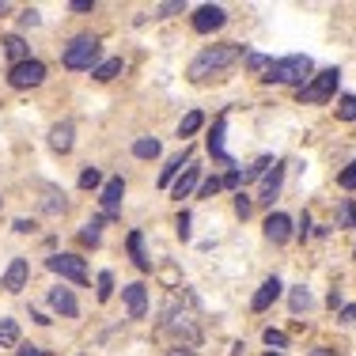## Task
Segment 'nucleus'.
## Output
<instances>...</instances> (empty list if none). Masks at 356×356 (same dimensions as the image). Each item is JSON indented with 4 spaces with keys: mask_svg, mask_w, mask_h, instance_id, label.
I'll return each mask as SVG.
<instances>
[{
    "mask_svg": "<svg viewBox=\"0 0 356 356\" xmlns=\"http://www.w3.org/2000/svg\"><path fill=\"white\" fill-rule=\"evenodd\" d=\"M243 54H247V49H243L239 42H220V46H209V49H201V54L190 61V69H186V76H190V83H209V80H220L224 72H232L235 65L243 61Z\"/></svg>",
    "mask_w": 356,
    "mask_h": 356,
    "instance_id": "nucleus-1",
    "label": "nucleus"
},
{
    "mask_svg": "<svg viewBox=\"0 0 356 356\" xmlns=\"http://www.w3.org/2000/svg\"><path fill=\"white\" fill-rule=\"evenodd\" d=\"M159 330H163V334H171L175 345H182V349H197V345H201V326H197V318H193L190 311L178 307L175 296L163 303V311H159Z\"/></svg>",
    "mask_w": 356,
    "mask_h": 356,
    "instance_id": "nucleus-2",
    "label": "nucleus"
},
{
    "mask_svg": "<svg viewBox=\"0 0 356 356\" xmlns=\"http://www.w3.org/2000/svg\"><path fill=\"white\" fill-rule=\"evenodd\" d=\"M99 49H103V42L95 35H76L69 46L61 49V65L69 72H88L99 65Z\"/></svg>",
    "mask_w": 356,
    "mask_h": 356,
    "instance_id": "nucleus-3",
    "label": "nucleus"
},
{
    "mask_svg": "<svg viewBox=\"0 0 356 356\" xmlns=\"http://www.w3.org/2000/svg\"><path fill=\"white\" fill-rule=\"evenodd\" d=\"M311 76H315V61H311L307 54H292V57L273 61V69H269L266 80L269 83H296V88H303Z\"/></svg>",
    "mask_w": 356,
    "mask_h": 356,
    "instance_id": "nucleus-4",
    "label": "nucleus"
},
{
    "mask_svg": "<svg viewBox=\"0 0 356 356\" xmlns=\"http://www.w3.org/2000/svg\"><path fill=\"white\" fill-rule=\"evenodd\" d=\"M337 80H341V72H337V69H322V72H315L300 88V99H303V103H330L334 91H337Z\"/></svg>",
    "mask_w": 356,
    "mask_h": 356,
    "instance_id": "nucleus-5",
    "label": "nucleus"
},
{
    "mask_svg": "<svg viewBox=\"0 0 356 356\" xmlns=\"http://www.w3.org/2000/svg\"><path fill=\"white\" fill-rule=\"evenodd\" d=\"M49 273H57L61 281H72V284H88V266H83L80 254H49L46 258Z\"/></svg>",
    "mask_w": 356,
    "mask_h": 356,
    "instance_id": "nucleus-6",
    "label": "nucleus"
},
{
    "mask_svg": "<svg viewBox=\"0 0 356 356\" xmlns=\"http://www.w3.org/2000/svg\"><path fill=\"white\" fill-rule=\"evenodd\" d=\"M42 80H46V65H42L38 57H27V61H19V65H12V69H8V83H12L15 91L38 88Z\"/></svg>",
    "mask_w": 356,
    "mask_h": 356,
    "instance_id": "nucleus-7",
    "label": "nucleus"
},
{
    "mask_svg": "<svg viewBox=\"0 0 356 356\" xmlns=\"http://www.w3.org/2000/svg\"><path fill=\"white\" fill-rule=\"evenodd\" d=\"M224 23H227V12L220 4H201L197 12H193V31H197V35H213Z\"/></svg>",
    "mask_w": 356,
    "mask_h": 356,
    "instance_id": "nucleus-8",
    "label": "nucleus"
},
{
    "mask_svg": "<svg viewBox=\"0 0 356 356\" xmlns=\"http://www.w3.org/2000/svg\"><path fill=\"white\" fill-rule=\"evenodd\" d=\"M122 197H125V178H110V182L103 186V220H118V213H122Z\"/></svg>",
    "mask_w": 356,
    "mask_h": 356,
    "instance_id": "nucleus-9",
    "label": "nucleus"
},
{
    "mask_svg": "<svg viewBox=\"0 0 356 356\" xmlns=\"http://www.w3.org/2000/svg\"><path fill=\"white\" fill-rule=\"evenodd\" d=\"M122 300H125L129 318H144V315H148V288H144L140 281L137 284H125L122 288Z\"/></svg>",
    "mask_w": 356,
    "mask_h": 356,
    "instance_id": "nucleus-10",
    "label": "nucleus"
},
{
    "mask_svg": "<svg viewBox=\"0 0 356 356\" xmlns=\"http://www.w3.org/2000/svg\"><path fill=\"white\" fill-rule=\"evenodd\" d=\"M72 144H76V125L65 118V122H57L54 129H49V148H54L57 156H69Z\"/></svg>",
    "mask_w": 356,
    "mask_h": 356,
    "instance_id": "nucleus-11",
    "label": "nucleus"
},
{
    "mask_svg": "<svg viewBox=\"0 0 356 356\" xmlns=\"http://www.w3.org/2000/svg\"><path fill=\"white\" fill-rule=\"evenodd\" d=\"M281 178H284V163H281V159H273V167L266 171V178H261V193H258L261 205H273L277 190H281Z\"/></svg>",
    "mask_w": 356,
    "mask_h": 356,
    "instance_id": "nucleus-12",
    "label": "nucleus"
},
{
    "mask_svg": "<svg viewBox=\"0 0 356 356\" xmlns=\"http://www.w3.org/2000/svg\"><path fill=\"white\" fill-rule=\"evenodd\" d=\"M49 307H54L61 318H76V315H80V303H76V296L69 292V288H49Z\"/></svg>",
    "mask_w": 356,
    "mask_h": 356,
    "instance_id": "nucleus-13",
    "label": "nucleus"
},
{
    "mask_svg": "<svg viewBox=\"0 0 356 356\" xmlns=\"http://www.w3.org/2000/svg\"><path fill=\"white\" fill-rule=\"evenodd\" d=\"M27 277H31L27 258H12V266L4 269V288L8 292H23V288H27Z\"/></svg>",
    "mask_w": 356,
    "mask_h": 356,
    "instance_id": "nucleus-14",
    "label": "nucleus"
},
{
    "mask_svg": "<svg viewBox=\"0 0 356 356\" xmlns=\"http://www.w3.org/2000/svg\"><path fill=\"white\" fill-rule=\"evenodd\" d=\"M284 292V284H281V277H266V281H261V288L258 292H254V300H250V307L254 311H266L269 303L277 300V296Z\"/></svg>",
    "mask_w": 356,
    "mask_h": 356,
    "instance_id": "nucleus-15",
    "label": "nucleus"
},
{
    "mask_svg": "<svg viewBox=\"0 0 356 356\" xmlns=\"http://www.w3.org/2000/svg\"><path fill=\"white\" fill-rule=\"evenodd\" d=\"M197 186H201V167H193V163H190V167H186V171L171 182V193H175L178 201H182V197H190V193L197 190Z\"/></svg>",
    "mask_w": 356,
    "mask_h": 356,
    "instance_id": "nucleus-16",
    "label": "nucleus"
},
{
    "mask_svg": "<svg viewBox=\"0 0 356 356\" xmlns=\"http://www.w3.org/2000/svg\"><path fill=\"white\" fill-rule=\"evenodd\" d=\"M266 239L277 243V247L288 243V239H292V220H288L284 213H273V216L266 220Z\"/></svg>",
    "mask_w": 356,
    "mask_h": 356,
    "instance_id": "nucleus-17",
    "label": "nucleus"
},
{
    "mask_svg": "<svg viewBox=\"0 0 356 356\" xmlns=\"http://www.w3.org/2000/svg\"><path fill=\"white\" fill-rule=\"evenodd\" d=\"M42 213H49V216H61L65 209H69V201H65V193L57 190V186H42Z\"/></svg>",
    "mask_w": 356,
    "mask_h": 356,
    "instance_id": "nucleus-18",
    "label": "nucleus"
},
{
    "mask_svg": "<svg viewBox=\"0 0 356 356\" xmlns=\"http://www.w3.org/2000/svg\"><path fill=\"white\" fill-rule=\"evenodd\" d=\"M186 167H190V148H182L178 156H171V159H167V167L159 171V186H171L175 178L186 171Z\"/></svg>",
    "mask_w": 356,
    "mask_h": 356,
    "instance_id": "nucleus-19",
    "label": "nucleus"
},
{
    "mask_svg": "<svg viewBox=\"0 0 356 356\" xmlns=\"http://www.w3.org/2000/svg\"><path fill=\"white\" fill-rule=\"evenodd\" d=\"M209 152H213L220 163H232V156H227V148H224V118H216V122H213V133H209Z\"/></svg>",
    "mask_w": 356,
    "mask_h": 356,
    "instance_id": "nucleus-20",
    "label": "nucleus"
},
{
    "mask_svg": "<svg viewBox=\"0 0 356 356\" xmlns=\"http://www.w3.org/2000/svg\"><path fill=\"white\" fill-rule=\"evenodd\" d=\"M243 61H247V72L250 76H261V80L269 76V69H273V57L258 54V49H247V54H243Z\"/></svg>",
    "mask_w": 356,
    "mask_h": 356,
    "instance_id": "nucleus-21",
    "label": "nucleus"
},
{
    "mask_svg": "<svg viewBox=\"0 0 356 356\" xmlns=\"http://www.w3.org/2000/svg\"><path fill=\"white\" fill-rule=\"evenodd\" d=\"M4 54H8V61H12V65H19V61H27V57H31V49H27V42H23V35H8L4 38Z\"/></svg>",
    "mask_w": 356,
    "mask_h": 356,
    "instance_id": "nucleus-22",
    "label": "nucleus"
},
{
    "mask_svg": "<svg viewBox=\"0 0 356 356\" xmlns=\"http://www.w3.org/2000/svg\"><path fill=\"white\" fill-rule=\"evenodd\" d=\"M129 258H133V266H137V269H144V273L152 269L148 254H144V235H140V232H133V235H129Z\"/></svg>",
    "mask_w": 356,
    "mask_h": 356,
    "instance_id": "nucleus-23",
    "label": "nucleus"
},
{
    "mask_svg": "<svg viewBox=\"0 0 356 356\" xmlns=\"http://www.w3.org/2000/svg\"><path fill=\"white\" fill-rule=\"evenodd\" d=\"M201 125H205V114H201V110H190V114L182 118V122H178V137H193V133L201 129Z\"/></svg>",
    "mask_w": 356,
    "mask_h": 356,
    "instance_id": "nucleus-24",
    "label": "nucleus"
},
{
    "mask_svg": "<svg viewBox=\"0 0 356 356\" xmlns=\"http://www.w3.org/2000/svg\"><path fill=\"white\" fill-rule=\"evenodd\" d=\"M288 303H292V311H296V315H303V311H311V307H315V296H311L307 292V288H292V296H288Z\"/></svg>",
    "mask_w": 356,
    "mask_h": 356,
    "instance_id": "nucleus-25",
    "label": "nucleus"
},
{
    "mask_svg": "<svg viewBox=\"0 0 356 356\" xmlns=\"http://www.w3.org/2000/svg\"><path fill=\"white\" fill-rule=\"evenodd\" d=\"M118 72H122V57H110V61H103V65H95V69H91V76H95L99 83H110Z\"/></svg>",
    "mask_w": 356,
    "mask_h": 356,
    "instance_id": "nucleus-26",
    "label": "nucleus"
},
{
    "mask_svg": "<svg viewBox=\"0 0 356 356\" xmlns=\"http://www.w3.org/2000/svg\"><path fill=\"white\" fill-rule=\"evenodd\" d=\"M133 156L137 159H156L159 156V140L156 137H137L133 140Z\"/></svg>",
    "mask_w": 356,
    "mask_h": 356,
    "instance_id": "nucleus-27",
    "label": "nucleus"
},
{
    "mask_svg": "<svg viewBox=\"0 0 356 356\" xmlns=\"http://www.w3.org/2000/svg\"><path fill=\"white\" fill-rule=\"evenodd\" d=\"M0 345H19V326H15V318H0Z\"/></svg>",
    "mask_w": 356,
    "mask_h": 356,
    "instance_id": "nucleus-28",
    "label": "nucleus"
},
{
    "mask_svg": "<svg viewBox=\"0 0 356 356\" xmlns=\"http://www.w3.org/2000/svg\"><path fill=\"white\" fill-rule=\"evenodd\" d=\"M334 114L341 118V122H356V95H341V99H337Z\"/></svg>",
    "mask_w": 356,
    "mask_h": 356,
    "instance_id": "nucleus-29",
    "label": "nucleus"
},
{
    "mask_svg": "<svg viewBox=\"0 0 356 356\" xmlns=\"http://www.w3.org/2000/svg\"><path fill=\"white\" fill-rule=\"evenodd\" d=\"M103 224H106L103 216H99V220H91V224L80 232V239H83V243H91V247H99V239H103Z\"/></svg>",
    "mask_w": 356,
    "mask_h": 356,
    "instance_id": "nucleus-30",
    "label": "nucleus"
},
{
    "mask_svg": "<svg viewBox=\"0 0 356 356\" xmlns=\"http://www.w3.org/2000/svg\"><path fill=\"white\" fill-rule=\"evenodd\" d=\"M261 337H266V345H269V349H273V353H281L284 345H288V334H284V330H273V326H269V330H266V334H261Z\"/></svg>",
    "mask_w": 356,
    "mask_h": 356,
    "instance_id": "nucleus-31",
    "label": "nucleus"
},
{
    "mask_svg": "<svg viewBox=\"0 0 356 356\" xmlns=\"http://www.w3.org/2000/svg\"><path fill=\"white\" fill-rule=\"evenodd\" d=\"M110 296H114V273L103 269V273H99V303H106Z\"/></svg>",
    "mask_w": 356,
    "mask_h": 356,
    "instance_id": "nucleus-32",
    "label": "nucleus"
},
{
    "mask_svg": "<svg viewBox=\"0 0 356 356\" xmlns=\"http://www.w3.org/2000/svg\"><path fill=\"white\" fill-rule=\"evenodd\" d=\"M224 190V182L213 175V178H201V186H197V197H213V193H220Z\"/></svg>",
    "mask_w": 356,
    "mask_h": 356,
    "instance_id": "nucleus-33",
    "label": "nucleus"
},
{
    "mask_svg": "<svg viewBox=\"0 0 356 356\" xmlns=\"http://www.w3.org/2000/svg\"><path fill=\"white\" fill-rule=\"evenodd\" d=\"M337 186H341V190H356V159L345 167L341 175H337Z\"/></svg>",
    "mask_w": 356,
    "mask_h": 356,
    "instance_id": "nucleus-34",
    "label": "nucleus"
},
{
    "mask_svg": "<svg viewBox=\"0 0 356 356\" xmlns=\"http://www.w3.org/2000/svg\"><path fill=\"white\" fill-rule=\"evenodd\" d=\"M38 23H42V12H38V8H23L19 27H38Z\"/></svg>",
    "mask_w": 356,
    "mask_h": 356,
    "instance_id": "nucleus-35",
    "label": "nucleus"
},
{
    "mask_svg": "<svg viewBox=\"0 0 356 356\" xmlns=\"http://www.w3.org/2000/svg\"><path fill=\"white\" fill-rule=\"evenodd\" d=\"M99 182H103V175H99V171H95V167H88V171H83V175H80V186H83V190H95V186H99Z\"/></svg>",
    "mask_w": 356,
    "mask_h": 356,
    "instance_id": "nucleus-36",
    "label": "nucleus"
},
{
    "mask_svg": "<svg viewBox=\"0 0 356 356\" xmlns=\"http://www.w3.org/2000/svg\"><path fill=\"white\" fill-rule=\"evenodd\" d=\"M178 12H186V4H182V0H171V4H159V8H156V15H159V19H167V15H178Z\"/></svg>",
    "mask_w": 356,
    "mask_h": 356,
    "instance_id": "nucleus-37",
    "label": "nucleus"
},
{
    "mask_svg": "<svg viewBox=\"0 0 356 356\" xmlns=\"http://www.w3.org/2000/svg\"><path fill=\"white\" fill-rule=\"evenodd\" d=\"M175 232H178V239H190V213H178V220H175Z\"/></svg>",
    "mask_w": 356,
    "mask_h": 356,
    "instance_id": "nucleus-38",
    "label": "nucleus"
},
{
    "mask_svg": "<svg viewBox=\"0 0 356 356\" xmlns=\"http://www.w3.org/2000/svg\"><path fill=\"white\" fill-rule=\"evenodd\" d=\"M250 209H254V201L247 197V193H239V197H235V213L247 220V216H250Z\"/></svg>",
    "mask_w": 356,
    "mask_h": 356,
    "instance_id": "nucleus-39",
    "label": "nucleus"
},
{
    "mask_svg": "<svg viewBox=\"0 0 356 356\" xmlns=\"http://www.w3.org/2000/svg\"><path fill=\"white\" fill-rule=\"evenodd\" d=\"M15 356H49V353H46V349H38V345H23V349L15 353Z\"/></svg>",
    "mask_w": 356,
    "mask_h": 356,
    "instance_id": "nucleus-40",
    "label": "nucleus"
},
{
    "mask_svg": "<svg viewBox=\"0 0 356 356\" xmlns=\"http://www.w3.org/2000/svg\"><path fill=\"white\" fill-rule=\"evenodd\" d=\"M15 232H19V235H31V232H35V220H15Z\"/></svg>",
    "mask_w": 356,
    "mask_h": 356,
    "instance_id": "nucleus-41",
    "label": "nucleus"
},
{
    "mask_svg": "<svg viewBox=\"0 0 356 356\" xmlns=\"http://www.w3.org/2000/svg\"><path fill=\"white\" fill-rule=\"evenodd\" d=\"M220 182H224V186H239V182H243V171H227Z\"/></svg>",
    "mask_w": 356,
    "mask_h": 356,
    "instance_id": "nucleus-42",
    "label": "nucleus"
},
{
    "mask_svg": "<svg viewBox=\"0 0 356 356\" xmlns=\"http://www.w3.org/2000/svg\"><path fill=\"white\" fill-rule=\"evenodd\" d=\"M72 12H91V8H95V0H72Z\"/></svg>",
    "mask_w": 356,
    "mask_h": 356,
    "instance_id": "nucleus-43",
    "label": "nucleus"
},
{
    "mask_svg": "<svg viewBox=\"0 0 356 356\" xmlns=\"http://www.w3.org/2000/svg\"><path fill=\"white\" fill-rule=\"evenodd\" d=\"M341 322H349V326H353V322H356V303H349V307L341 311Z\"/></svg>",
    "mask_w": 356,
    "mask_h": 356,
    "instance_id": "nucleus-44",
    "label": "nucleus"
},
{
    "mask_svg": "<svg viewBox=\"0 0 356 356\" xmlns=\"http://www.w3.org/2000/svg\"><path fill=\"white\" fill-rule=\"evenodd\" d=\"M341 216H345V224H356V209H353V201L345 205V213H341Z\"/></svg>",
    "mask_w": 356,
    "mask_h": 356,
    "instance_id": "nucleus-45",
    "label": "nucleus"
},
{
    "mask_svg": "<svg viewBox=\"0 0 356 356\" xmlns=\"http://www.w3.org/2000/svg\"><path fill=\"white\" fill-rule=\"evenodd\" d=\"M307 232H311V220H307V213H303L300 216V235H303V239H307Z\"/></svg>",
    "mask_w": 356,
    "mask_h": 356,
    "instance_id": "nucleus-46",
    "label": "nucleus"
},
{
    "mask_svg": "<svg viewBox=\"0 0 356 356\" xmlns=\"http://www.w3.org/2000/svg\"><path fill=\"white\" fill-rule=\"evenodd\" d=\"M167 356H193V349H182V345H175V349L167 353Z\"/></svg>",
    "mask_w": 356,
    "mask_h": 356,
    "instance_id": "nucleus-47",
    "label": "nucleus"
},
{
    "mask_svg": "<svg viewBox=\"0 0 356 356\" xmlns=\"http://www.w3.org/2000/svg\"><path fill=\"white\" fill-rule=\"evenodd\" d=\"M311 356H337V353H334V349H315Z\"/></svg>",
    "mask_w": 356,
    "mask_h": 356,
    "instance_id": "nucleus-48",
    "label": "nucleus"
},
{
    "mask_svg": "<svg viewBox=\"0 0 356 356\" xmlns=\"http://www.w3.org/2000/svg\"><path fill=\"white\" fill-rule=\"evenodd\" d=\"M8 8H12V4H8V0H0V15H4V12H8Z\"/></svg>",
    "mask_w": 356,
    "mask_h": 356,
    "instance_id": "nucleus-49",
    "label": "nucleus"
},
{
    "mask_svg": "<svg viewBox=\"0 0 356 356\" xmlns=\"http://www.w3.org/2000/svg\"><path fill=\"white\" fill-rule=\"evenodd\" d=\"M266 356H284V353H266Z\"/></svg>",
    "mask_w": 356,
    "mask_h": 356,
    "instance_id": "nucleus-50",
    "label": "nucleus"
},
{
    "mask_svg": "<svg viewBox=\"0 0 356 356\" xmlns=\"http://www.w3.org/2000/svg\"><path fill=\"white\" fill-rule=\"evenodd\" d=\"M353 254H356V250H353Z\"/></svg>",
    "mask_w": 356,
    "mask_h": 356,
    "instance_id": "nucleus-51",
    "label": "nucleus"
}]
</instances>
